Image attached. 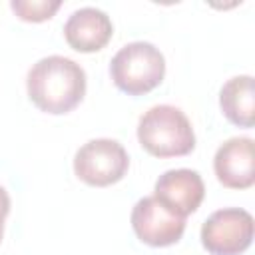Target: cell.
I'll list each match as a JSON object with an SVG mask.
<instances>
[{"mask_svg":"<svg viewBox=\"0 0 255 255\" xmlns=\"http://www.w3.org/2000/svg\"><path fill=\"white\" fill-rule=\"evenodd\" d=\"M26 90L40 112L62 116L84 100L86 72L66 56H46L28 70Z\"/></svg>","mask_w":255,"mask_h":255,"instance_id":"1","label":"cell"},{"mask_svg":"<svg viewBox=\"0 0 255 255\" xmlns=\"http://www.w3.org/2000/svg\"><path fill=\"white\" fill-rule=\"evenodd\" d=\"M139 145L153 157H179L195 147V133L187 116L169 104L149 108L137 122Z\"/></svg>","mask_w":255,"mask_h":255,"instance_id":"2","label":"cell"},{"mask_svg":"<svg viewBox=\"0 0 255 255\" xmlns=\"http://www.w3.org/2000/svg\"><path fill=\"white\" fill-rule=\"evenodd\" d=\"M116 88L128 96H143L155 90L165 76V58L149 42H129L110 62Z\"/></svg>","mask_w":255,"mask_h":255,"instance_id":"3","label":"cell"},{"mask_svg":"<svg viewBox=\"0 0 255 255\" xmlns=\"http://www.w3.org/2000/svg\"><path fill=\"white\" fill-rule=\"evenodd\" d=\"M129 167L124 145L110 137H98L84 143L74 155V173L92 187H108L118 183Z\"/></svg>","mask_w":255,"mask_h":255,"instance_id":"4","label":"cell"},{"mask_svg":"<svg viewBox=\"0 0 255 255\" xmlns=\"http://www.w3.org/2000/svg\"><path fill=\"white\" fill-rule=\"evenodd\" d=\"M253 241V215L241 207L213 211L201 225V245L211 255H241Z\"/></svg>","mask_w":255,"mask_h":255,"instance_id":"5","label":"cell"},{"mask_svg":"<svg viewBox=\"0 0 255 255\" xmlns=\"http://www.w3.org/2000/svg\"><path fill=\"white\" fill-rule=\"evenodd\" d=\"M131 227L135 237L149 247H169L183 237L185 219L171 213L153 195L141 197L131 209Z\"/></svg>","mask_w":255,"mask_h":255,"instance_id":"6","label":"cell"},{"mask_svg":"<svg viewBox=\"0 0 255 255\" xmlns=\"http://www.w3.org/2000/svg\"><path fill=\"white\" fill-rule=\"evenodd\" d=\"M205 195V185L195 169H169L161 173L153 187V197L165 205L171 213L187 217L201 205Z\"/></svg>","mask_w":255,"mask_h":255,"instance_id":"7","label":"cell"},{"mask_svg":"<svg viewBox=\"0 0 255 255\" xmlns=\"http://www.w3.org/2000/svg\"><path fill=\"white\" fill-rule=\"evenodd\" d=\"M217 181L229 189H247L255 183V153L251 137H229L213 157Z\"/></svg>","mask_w":255,"mask_h":255,"instance_id":"8","label":"cell"},{"mask_svg":"<svg viewBox=\"0 0 255 255\" xmlns=\"http://www.w3.org/2000/svg\"><path fill=\"white\" fill-rule=\"evenodd\" d=\"M114 24L110 16L100 8H80L72 12L64 24V38L70 48L82 54H92L112 40Z\"/></svg>","mask_w":255,"mask_h":255,"instance_id":"9","label":"cell"},{"mask_svg":"<svg viewBox=\"0 0 255 255\" xmlns=\"http://www.w3.org/2000/svg\"><path fill=\"white\" fill-rule=\"evenodd\" d=\"M219 106L223 116L239 126L253 128L255 124V88L251 76H235L227 80L219 92Z\"/></svg>","mask_w":255,"mask_h":255,"instance_id":"10","label":"cell"},{"mask_svg":"<svg viewBox=\"0 0 255 255\" xmlns=\"http://www.w3.org/2000/svg\"><path fill=\"white\" fill-rule=\"evenodd\" d=\"M60 6H62L60 0H12L10 2V8L14 10V14L24 22L50 20Z\"/></svg>","mask_w":255,"mask_h":255,"instance_id":"11","label":"cell"},{"mask_svg":"<svg viewBox=\"0 0 255 255\" xmlns=\"http://www.w3.org/2000/svg\"><path fill=\"white\" fill-rule=\"evenodd\" d=\"M10 213V195L8 191L0 185V241H2V233H4V219Z\"/></svg>","mask_w":255,"mask_h":255,"instance_id":"12","label":"cell"}]
</instances>
